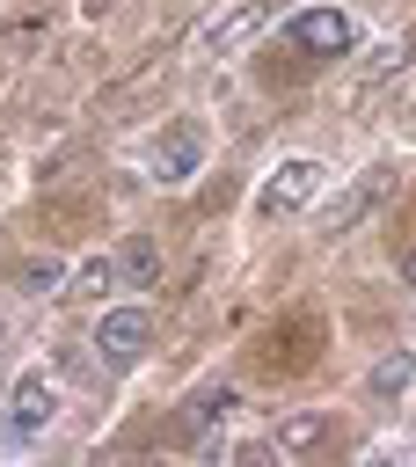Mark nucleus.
<instances>
[{
    "mask_svg": "<svg viewBox=\"0 0 416 467\" xmlns=\"http://www.w3.org/2000/svg\"><path fill=\"white\" fill-rule=\"evenodd\" d=\"M285 44H292V51H307V58H343V51L358 44V29H350V15H343V7H307V15H292V22H285Z\"/></svg>",
    "mask_w": 416,
    "mask_h": 467,
    "instance_id": "1",
    "label": "nucleus"
},
{
    "mask_svg": "<svg viewBox=\"0 0 416 467\" xmlns=\"http://www.w3.org/2000/svg\"><path fill=\"white\" fill-rule=\"evenodd\" d=\"M314 182H321V161H277L270 182L255 190V212H263V219H285V212H299V204L314 197Z\"/></svg>",
    "mask_w": 416,
    "mask_h": 467,
    "instance_id": "2",
    "label": "nucleus"
},
{
    "mask_svg": "<svg viewBox=\"0 0 416 467\" xmlns=\"http://www.w3.org/2000/svg\"><path fill=\"white\" fill-rule=\"evenodd\" d=\"M146 343H153V314H139V306H109V314L95 321V350H102L109 365H131Z\"/></svg>",
    "mask_w": 416,
    "mask_h": 467,
    "instance_id": "3",
    "label": "nucleus"
},
{
    "mask_svg": "<svg viewBox=\"0 0 416 467\" xmlns=\"http://www.w3.org/2000/svg\"><path fill=\"white\" fill-rule=\"evenodd\" d=\"M197 168H204V124H197V117H182V124L161 139V153H153V175H161V182H190Z\"/></svg>",
    "mask_w": 416,
    "mask_h": 467,
    "instance_id": "4",
    "label": "nucleus"
},
{
    "mask_svg": "<svg viewBox=\"0 0 416 467\" xmlns=\"http://www.w3.org/2000/svg\"><path fill=\"white\" fill-rule=\"evenodd\" d=\"M51 409H58L51 372H22V379H15V394H7V423H15L22 438H36V431L51 423Z\"/></svg>",
    "mask_w": 416,
    "mask_h": 467,
    "instance_id": "5",
    "label": "nucleus"
},
{
    "mask_svg": "<svg viewBox=\"0 0 416 467\" xmlns=\"http://www.w3.org/2000/svg\"><path fill=\"white\" fill-rule=\"evenodd\" d=\"M263 22H270V0H241L234 15H219V22H204V29H197V51H241Z\"/></svg>",
    "mask_w": 416,
    "mask_h": 467,
    "instance_id": "6",
    "label": "nucleus"
},
{
    "mask_svg": "<svg viewBox=\"0 0 416 467\" xmlns=\"http://www.w3.org/2000/svg\"><path fill=\"white\" fill-rule=\"evenodd\" d=\"M380 197H387V168H365V175H358V182H350V190H343V197L321 212V234H350V226H358V219H365Z\"/></svg>",
    "mask_w": 416,
    "mask_h": 467,
    "instance_id": "7",
    "label": "nucleus"
},
{
    "mask_svg": "<svg viewBox=\"0 0 416 467\" xmlns=\"http://www.w3.org/2000/svg\"><path fill=\"white\" fill-rule=\"evenodd\" d=\"M161 285V241L153 234H131L117 248V292H153Z\"/></svg>",
    "mask_w": 416,
    "mask_h": 467,
    "instance_id": "8",
    "label": "nucleus"
},
{
    "mask_svg": "<svg viewBox=\"0 0 416 467\" xmlns=\"http://www.w3.org/2000/svg\"><path fill=\"white\" fill-rule=\"evenodd\" d=\"M328 431H336V423H328L321 409H299V416H285V423H277L270 452H285V460H307L314 445H328Z\"/></svg>",
    "mask_w": 416,
    "mask_h": 467,
    "instance_id": "9",
    "label": "nucleus"
},
{
    "mask_svg": "<svg viewBox=\"0 0 416 467\" xmlns=\"http://www.w3.org/2000/svg\"><path fill=\"white\" fill-rule=\"evenodd\" d=\"M117 292V255H88L80 270H66V299H109Z\"/></svg>",
    "mask_w": 416,
    "mask_h": 467,
    "instance_id": "10",
    "label": "nucleus"
},
{
    "mask_svg": "<svg viewBox=\"0 0 416 467\" xmlns=\"http://www.w3.org/2000/svg\"><path fill=\"white\" fill-rule=\"evenodd\" d=\"M234 409H241V394H234V387H197L182 416H190V431H212V423H219V416H234Z\"/></svg>",
    "mask_w": 416,
    "mask_h": 467,
    "instance_id": "11",
    "label": "nucleus"
},
{
    "mask_svg": "<svg viewBox=\"0 0 416 467\" xmlns=\"http://www.w3.org/2000/svg\"><path fill=\"white\" fill-rule=\"evenodd\" d=\"M365 387H372V394H380V401H394V394H401V387H416V350H394V358H380V365H372V379H365Z\"/></svg>",
    "mask_w": 416,
    "mask_h": 467,
    "instance_id": "12",
    "label": "nucleus"
},
{
    "mask_svg": "<svg viewBox=\"0 0 416 467\" xmlns=\"http://www.w3.org/2000/svg\"><path fill=\"white\" fill-rule=\"evenodd\" d=\"M15 285H22V292H58V285H66V263H58V255H29V263L15 270Z\"/></svg>",
    "mask_w": 416,
    "mask_h": 467,
    "instance_id": "13",
    "label": "nucleus"
},
{
    "mask_svg": "<svg viewBox=\"0 0 416 467\" xmlns=\"http://www.w3.org/2000/svg\"><path fill=\"white\" fill-rule=\"evenodd\" d=\"M401 277H409V285H416V248H409V255H401Z\"/></svg>",
    "mask_w": 416,
    "mask_h": 467,
    "instance_id": "14",
    "label": "nucleus"
}]
</instances>
